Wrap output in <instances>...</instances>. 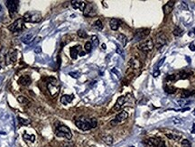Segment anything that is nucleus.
I'll return each mask as SVG.
<instances>
[{
    "mask_svg": "<svg viewBox=\"0 0 195 147\" xmlns=\"http://www.w3.org/2000/svg\"><path fill=\"white\" fill-rule=\"evenodd\" d=\"M47 87L49 93H50L52 97H55L59 94V92H60V85H59L58 80L55 78H53V77L49 78V82H48Z\"/></svg>",
    "mask_w": 195,
    "mask_h": 147,
    "instance_id": "nucleus-1",
    "label": "nucleus"
},
{
    "mask_svg": "<svg viewBox=\"0 0 195 147\" xmlns=\"http://www.w3.org/2000/svg\"><path fill=\"white\" fill-rule=\"evenodd\" d=\"M55 134L59 137H64L68 140L71 139V137H72V134H71L70 129L68 126L63 125H61L56 127Z\"/></svg>",
    "mask_w": 195,
    "mask_h": 147,
    "instance_id": "nucleus-2",
    "label": "nucleus"
},
{
    "mask_svg": "<svg viewBox=\"0 0 195 147\" xmlns=\"http://www.w3.org/2000/svg\"><path fill=\"white\" fill-rule=\"evenodd\" d=\"M75 125L78 128H80L82 131H88L91 129V125H90V118L88 119L86 117H81L77 118L75 121Z\"/></svg>",
    "mask_w": 195,
    "mask_h": 147,
    "instance_id": "nucleus-3",
    "label": "nucleus"
},
{
    "mask_svg": "<svg viewBox=\"0 0 195 147\" xmlns=\"http://www.w3.org/2000/svg\"><path fill=\"white\" fill-rule=\"evenodd\" d=\"M24 21L25 22H32V23H38L42 20V15L39 13H31V12H27L25 13L24 17H23Z\"/></svg>",
    "mask_w": 195,
    "mask_h": 147,
    "instance_id": "nucleus-4",
    "label": "nucleus"
},
{
    "mask_svg": "<svg viewBox=\"0 0 195 147\" xmlns=\"http://www.w3.org/2000/svg\"><path fill=\"white\" fill-rule=\"evenodd\" d=\"M153 47H154V42H153V40L147 39V40H145V42H143L142 43L138 46V49H139L140 51H142L143 53H147L153 50Z\"/></svg>",
    "mask_w": 195,
    "mask_h": 147,
    "instance_id": "nucleus-5",
    "label": "nucleus"
},
{
    "mask_svg": "<svg viewBox=\"0 0 195 147\" xmlns=\"http://www.w3.org/2000/svg\"><path fill=\"white\" fill-rule=\"evenodd\" d=\"M24 27V19L23 18H19V19L15 20L13 24L8 26L9 31H11L13 33H15V32H19L21 31Z\"/></svg>",
    "mask_w": 195,
    "mask_h": 147,
    "instance_id": "nucleus-6",
    "label": "nucleus"
},
{
    "mask_svg": "<svg viewBox=\"0 0 195 147\" xmlns=\"http://www.w3.org/2000/svg\"><path fill=\"white\" fill-rule=\"evenodd\" d=\"M167 42V37L165 36V33H160L157 34L155 38V42H154V46H155L157 49H160L161 47L165 46Z\"/></svg>",
    "mask_w": 195,
    "mask_h": 147,
    "instance_id": "nucleus-7",
    "label": "nucleus"
},
{
    "mask_svg": "<svg viewBox=\"0 0 195 147\" xmlns=\"http://www.w3.org/2000/svg\"><path fill=\"white\" fill-rule=\"evenodd\" d=\"M6 7L8 8L10 13H16L17 9H18V5H19V1L18 0H6Z\"/></svg>",
    "mask_w": 195,
    "mask_h": 147,
    "instance_id": "nucleus-8",
    "label": "nucleus"
},
{
    "mask_svg": "<svg viewBox=\"0 0 195 147\" xmlns=\"http://www.w3.org/2000/svg\"><path fill=\"white\" fill-rule=\"evenodd\" d=\"M149 32L150 31L148 29H140V30L137 31V33L135 34L134 40L136 42H139V41H142L146 37V36L149 34Z\"/></svg>",
    "mask_w": 195,
    "mask_h": 147,
    "instance_id": "nucleus-9",
    "label": "nucleus"
},
{
    "mask_svg": "<svg viewBox=\"0 0 195 147\" xmlns=\"http://www.w3.org/2000/svg\"><path fill=\"white\" fill-rule=\"evenodd\" d=\"M71 6H73V8L79 9V10H81V11H84L87 6V4L85 3L84 1H78V0H75V1H72V2H71Z\"/></svg>",
    "mask_w": 195,
    "mask_h": 147,
    "instance_id": "nucleus-10",
    "label": "nucleus"
},
{
    "mask_svg": "<svg viewBox=\"0 0 195 147\" xmlns=\"http://www.w3.org/2000/svg\"><path fill=\"white\" fill-rule=\"evenodd\" d=\"M129 66L131 67L133 69H139L142 67L141 61L137 58H131L129 61Z\"/></svg>",
    "mask_w": 195,
    "mask_h": 147,
    "instance_id": "nucleus-11",
    "label": "nucleus"
},
{
    "mask_svg": "<svg viewBox=\"0 0 195 147\" xmlns=\"http://www.w3.org/2000/svg\"><path fill=\"white\" fill-rule=\"evenodd\" d=\"M173 6H174V1H169V2H167V4H165L163 7V10H164V13H165V15L169 14L173 11Z\"/></svg>",
    "mask_w": 195,
    "mask_h": 147,
    "instance_id": "nucleus-12",
    "label": "nucleus"
},
{
    "mask_svg": "<svg viewBox=\"0 0 195 147\" xmlns=\"http://www.w3.org/2000/svg\"><path fill=\"white\" fill-rule=\"evenodd\" d=\"M127 117H128L127 112L121 111L120 113H118V114L116 116V117H115V121L118 124V123H121V122H123V121H125Z\"/></svg>",
    "mask_w": 195,
    "mask_h": 147,
    "instance_id": "nucleus-13",
    "label": "nucleus"
},
{
    "mask_svg": "<svg viewBox=\"0 0 195 147\" xmlns=\"http://www.w3.org/2000/svg\"><path fill=\"white\" fill-rule=\"evenodd\" d=\"M70 57L75 60L78 57V54L81 53V46L80 45H77V46H74V47H71L70 50Z\"/></svg>",
    "mask_w": 195,
    "mask_h": 147,
    "instance_id": "nucleus-14",
    "label": "nucleus"
},
{
    "mask_svg": "<svg viewBox=\"0 0 195 147\" xmlns=\"http://www.w3.org/2000/svg\"><path fill=\"white\" fill-rule=\"evenodd\" d=\"M125 97H119L118 98H117V102H116V104H115L114 107H113V110H116V111H118V110H120V108H121V107H122L123 105H124V103H125Z\"/></svg>",
    "mask_w": 195,
    "mask_h": 147,
    "instance_id": "nucleus-15",
    "label": "nucleus"
},
{
    "mask_svg": "<svg viewBox=\"0 0 195 147\" xmlns=\"http://www.w3.org/2000/svg\"><path fill=\"white\" fill-rule=\"evenodd\" d=\"M18 82H19V84L23 85V86H29L31 84V82H32V80H31L30 76L25 75V76H22L19 79Z\"/></svg>",
    "mask_w": 195,
    "mask_h": 147,
    "instance_id": "nucleus-16",
    "label": "nucleus"
},
{
    "mask_svg": "<svg viewBox=\"0 0 195 147\" xmlns=\"http://www.w3.org/2000/svg\"><path fill=\"white\" fill-rule=\"evenodd\" d=\"M119 25H120L119 21L117 19H116V18H112L109 21V26L111 28V30L113 31H117L119 28Z\"/></svg>",
    "mask_w": 195,
    "mask_h": 147,
    "instance_id": "nucleus-17",
    "label": "nucleus"
},
{
    "mask_svg": "<svg viewBox=\"0 0 195 147\" xmlns=\"http://www.w3.org/2000/svg\"><path fill=\"white\" fill-rule=\"evenodd\" d=\"M73 97H74L73 95H63V96L61 97V102L62 103L63 105H67V104H69V103H70L72 101Z\"/></svg>",
    "mask_w": 195,
    "mask_h": 147,
    "instance_id": "nucleus-18",
    "label": "nucleus"
},
{
    "mask_svg": "<svg viewBox=\"0 0 195 147\" xmlns=\"http://www.w3.org/2000/svg\"><path fill=\"white\" fill-rule=\"evenodd\" d=\"M33 40H34V34L32 33H27V34H25L24 37L22 38V42L25 44H30L31 42H33Z\"/></svg>",
    "mask_w": 195,
    "mask_h": 147,
    "instance_id": "nucleus-19",
    "label": "nucleus"
},
{
    "mask_svg": "<svg viewBox=\"0 0 195 147\" xmlns=\"http://www.w3.org/2000/svg\"><path fill=\"white\" fill-rule=\"evenodd\" d=\"M84 15L85 16H92V15H95L96 14V12L92 9V6H89L88 7L86 6V8L84 10Z\"/></svg>",
    "mask_w": 195,
    "mask_h": 147,
    "instance_id": "nucleus-20",
    "label": "nucleus"
},
{
    "mask_svg": "<svg viewBox=\"0 0 195 147\" xmlns=\"http://www.w3.org/2000/svg\"><path fill=\"white\" fill-rule=\"evenodd\" d=\"M195 94V90H182V92L181 93V97L182 99H185L187 97H190L191 96Z\"/></svg>",
    "mask_w": 195,
    "mask_h": 147,
    "instance_id": "nucleus-21",
    "label": "nucleus"
},
{
    "mask_svg": "<svg viewBox=\"0 0 195 147\" xmlns=\"http://www.w3.org/2000/svg\"><path fill=\"white\" fill-rule=\"evenodd\" d=\"M102 140L107 145H112L113 144V142H114V139L111 135H105L102 137Z\"/></svg>",
    "mask_w": 195,
    "mask_h": 147,
    "instance_id": "nucleus-22",
    "label": "nucleus"
},
{
    "mask_svg": "<svg viewBox=\"0 0 195 147\" xmlns=\"http://www.w3.org/2000/svg\"><path fill=\"white\" fill-rule=\"evenodd\" d=\"M117 40L122 43L123 46H125V45H126L127 38H126V36L125 35H124V34H122V33H120V34H118V35L117 36Z\"/></svg>",
    "mask_w": 195,
    "mask_h": 147,
    "instance_id": "nucleus-23",
    "label": "nucleus"
},
{
    "mask_svg": "<svg viewBox=\"0 0 195 147\" xmlns=\"http://www.w3.org/2000/svg\"><path fill=\"white\" fill-rule=\"evenodd\" d=\"M93 27L98 31H101L103 29V24H102L100 20H96L94 24H93Z\"/></svg>",
    "mask_w": 195,
    "mask_h": 147,
    "instance_id": "nucleus-24",
    "label": "nucleus"
},
{
    "mask_svg": "<svg viewBox=\"0 0 195 147\" xmlns=\"http://www.w3.org/2000/svg\"><path fill=\"white\" fill-rule=\"evenodd\" d=\"M165 136L169 139H172V140H174V141H178L181 138V135H178V134H172V133H169V134H165Z\"/></svg>",
    "mask_w": 195,
    "mask_h": 147,
    "instance_id": "nucleus-25",
    "label": "nucleus"
},
{
    "mask_svg": "<svg viewBox=\"0 0 195 147\" xmlns=\"http://www.w3.org/2000/svg\"><path fill=\"white\" fill-rule=\"evenodd\" d=\"M173 35L176 36V37H179V36H181L182 34V30H181V28L179 27V26H175L174 29H173Z\"/></svg>",
    "mask_w": 195,
    "mask_h": 147,
    "instance_id": "nucleus-26",
    "label": "nucleus"
},
{
    "mask_svg": "<svg viewBox=\"0 0 195 147\" xmlns=\"http://www.w3.org/2000/svg\"><path fill=\"white\" fill-rule=\"evenodd\" d=\"M18 121L22 125H27L31 124V120L30 119H26V118H22V117H18Z\"/></svg>",
    "mask_w": 195,
    "mask_h": 147,
    "instance_id": "nucleus-27",
    "label": "nucleus"
},
{
    "mask_svg": "<svg viewBox=\"0 0 195 147\" xmlns=\"http://www.w3.org/2000/svg\"><path fill=\"white\" fill-rule=\"evenodd\" d=\"M98 43H99V42H98V39L97 36H96V35H92V37H91V44H92V46L97 47V46H98Z\"/></svg>",
    "mask_w": 195,
    "mask_h": 147,
    "instance_id": "nucleus-28",
    "label": "nucleus"
},
{
    "mask_svg": "<svg viewBox=\"0 0 195 147\" xmlns=\"http://www.w3.org/2000/svg\"><path fill=\"white\" fill-rule=\"evenodd\" d=\"M17 101L19 103H21V104H27V103H29V100L25 97H24V96H19V97H17Z\"/></svg>",
    "mask_w": 195,
    "mask_h": 147,
    "instance_id": "nucleus-29",
    "label": "nucleus"
},
{
    "mask_svg": "<svg viewBox=\"0 0 195 147\" xmlns=\"http://www.w3.org/2000/svg\"><path fill=\"white\" fill-rule=\"evenodd\" d=\"M84 48H85V51H86L87 53H90L92 50V44L90 42H87L86 43H85V46H84Z\"/></svg>",
    "mask_w": 195,
    "mask_h": 147,
    "instance_id": "nucleus-30",
    "label": "nucleus"
},
{
    "mask_svg": "<svg viewBox=\"0 0 195 147\" xmlns=\"http://www.w3.org/2000/svg\"><path fill=\"white\" fill-rule=\"evenodd\" d=\"M23 137H24L25 140H28V141H31V142H34V140H35L34 135H29V134H24Z\"/></svg>",
    "mask_w": 195,
    "mask_h": 147,
    "instance_id": "nucleus-31",
    "label": "nucleus"
},
{
    "mask_svg": "<svg viewBox=\"0 0 195 147\" xmlns=\"http://www.w3.org/2000/svg\"><path fill=\"white\" fill-rule=\"evenodd\" d=\"M77 33H78L79 37H81V38H87L88 37V34L84 30H79Z\"/></svg>",
    "mask_w": 195,
    "mask_h": 147,
    "instance_id": "nucleus-32",
    "label": "nucleus"
},
{
    "mask_svg": "<svg viewBox=\"0 0 195 147\" xmlns=\"http://www.w3.org/2000/svg\"><path fill=\"white\" fill-rule=\"evenodd\" d=\"M165 91L167 92V93H169V94H173V93H175V89L173 88V87H171V86H167L165 87Z\"/></svg>",
    "mask_w": 195,
    "mask_h": 147,
    "instance_id": "nucleus-33",
    "label": "nucleus"
},
{
    "mask_svg": "<svg viewBox=\"0 0 195 147\" xmlns=\"http://www.w3.org/2000/svg\"><path fill=\"white\" fill-rule=\"evenodd\" d=\"M9 56H10V60H11L12 62H14L16 61V52L15 51H13V53H10Z\"/></svg>",
    "mask_w": 195,
    "mask_h": 147,
    "instance_id": "nucleus-34",
    "label": "nucleus"
},
{
    "mask_svg": "<svg viewBox=\"0 0 195 147\" xmlns=\"http://www.w3.org/2000/svg\"><path fill=\"white\" fill-rule=\"evenodd\" d=\"M144 144H145V145L146 147H157L156 145H154V144L152 143V142L148 139V140H145V142H144Z\"/></svg>",
    "mask_w": 195,
    "mask_h": 147,
    "instance_id": "nucleus-35",
    "label": "nucleus"
},
{
    "mask_svg": "<svg viewBox=\"0 0 195 147\" xmlns=\"http://www.w3.org/2000/svg\"><path fill=\"white\" fill-rule=\"evenodd\" d=\"M90 125H91V128H95L97 127L98 125V122H97V119L96 118H90Z\"/></svg>",
    "mask_w": 195,
    "mask_h": 147,
    "instance_id": "nucleus-36",
    "label": "nucleus"
},
{
    "mask_svg": "<svg viewBox=\"0 0 195 147\" xmlns=\"http://www.w3.org/2000/svg\"><path fill=\"white\" fill-rule=\"evenodd\" d=\"M179 76H180L179 78L181 79V80H185V79H187L188 77H189V75L187 74L186 72H184V71L180 72V73H179Z\"/></svg>",
    "mask_w": 195,
    "mask_h": 147,
    "instance_id": "nucleus-37",
    "label": "nucleus"
},
{
    "mask_svg": "<svg viewBox=\"0 0 195 147\" xmlns=\"http://www.w3.org/2000/svg\"><path fill=\"white\" fill-rule=\"evenodd\" d=\"M181 144H182V146L183 147H191V144H190L189 140H187V139H184L181 141Z\"/></svg>",
    "mask_w": 195,
    "mask_h": 147,
    "instance_id": "nucleus-38",
    "label": "nucleus"
},
{
    "mask_svg": "<svg viewBox=\"0 0 195 147\" xmlns=\"http://www.w3.org/2000/svg\"><path fill=\"white\" fill-rule=\"evenodd\" d=\"M177 103L179 104V106L182 107V106H185V105H187V104H189L190 101H186V100H184V99H180L177 101Z\"/></svg>",
    "mask_w": 195,
    "mask_h": 147,
    "instance_id": "nucleus-39",
    "label": "nucleus"
},
{
    "mask_svg": "<svg viewBox=\"0 0 195 147\" xmlns=\"http://www.w3.org/2000/svg\"><path fill=\"white\" fill-rule=\"evenodd\" d=\"M69 75L71 76V77H72V78H74V79H78L79 77H80V73H79L78 71L70 72V73H69Z\"/></svg>",
    "mask_w": 195,
    "mask_h": 147,
    "instance_id": "nucleus-40",
    "label": "nucleus"
},
{
    "mask_svg": "<svg viewBox=\"0 0 195 147\" xmlns=\"http://www.w3.org/2000/svg\"><path fill=\"white\" fill-rule=\"evenodd\" d=\"M116 52H117V54H119V55L123 56V50H122V48L120 47V46H118V45H117V49H116Z\"/></svg>",
    "mask_w": 195,
    "mask_h": 147,
    "instance_id": "nucleus-41",
    "label": "nucleus"
},
{
    "mask_svg": "<svg viewBox=\"0 0 195 147\" xmlns=\"http://www.w3.org/2000/svg\"><path fill=\"white\" fill-rule=\"evenodd\" d=\"M165 58H163L161 60V61H159V62L157 64H156V67H155V69H158V68L160 66H162L163 65V63H164V61H165Z\"/></svg>",
    "mask_w": 195,
    "mask_h": 147,
    "instance_id": "nucleus-42",
    "label": "nucleus"
},
{
    "mask_svg": "<svg viewBox=\"0 0 195 147\" xmlns=\"http://www.w3.org/2000/svg\"><path fill=\"white\" fill-rule=\"evenodd\" d=\"M160 75V70L159 69H154L153 72V76L154 77V78H157L158 76Z\"/></svg>",
    "mask_w": 195,
    "mask_h": 147,
    "instance_id": "nucleus-43",
    "label": "nucleus"
},
{
    "mask_svg": "<svg viewBox=\"0 0 195 147\" xmlns=\"http://www.w3.org/2000/svg\"><path fill=\"white\" fill-rule=\"evenodd\" d=\"M34 53H36V54H39V53H42V47H39V46H37V47L34 48Z\"/></svg>",
    "mask_w": 195,
    "mask_h": 147,
    "instance_id": "nucleus-44",
    "label": "nucleus"
},
{
    "mask_svg": "<svg viewBox=\"0 0 195 147\" xmlns=\"http://www.w3.org/2000/svg\"><path fill=\"white\" fill-rule=\"evenodd\" d=\"M166 79H167V80H175L176 75H169Z\"/></svg>",
    "mask_w": 195,
    "mask_h": 147,
    "instance_id": "nucleus-45",
    "label": "nucleus"
},
{
    "mask_svg": "<svg viewBox=\"0 0 195 147\" xmlns=\"http://www.w3.org/2000/svg\"><path fill=\"white\" fill-rule=\"evenodd\" d=\"M181 7L182 9H185V10H187V9H188V6H187V5H186V3H185V2H181Z\"/></svg>",
    "mask_w": 195,
    "mask_h": 147,
    "instance_id": "nucleus-46",
    "label": "nucleus"
},
{
    "mask_svg": "<svg viewBox=\"0 0 195 147\" xmlns=\"http://www.w3.org/2000/svg\"><path fill=\"white\" fill-rule=\"evenodd\" d=\"M157 147H166L165 146V142L164 141H160V143L158 144V145H157Z\"/></svg>",
    "mask_w": 195,
    "mask_h": 147,
    "instance_id": "nucleus-47",
    "label": "nucleus"
},
{
    "mask_svg": "<svg viewBox=\"0 0 195 147\" xmlns=\"http://www.w3.org/2000/svg\"><path fill=\"white\" fill-rule=\"evenodd\" d=\"M112 72H114L115 74H116V75H117V77H118V78H120V77H121V75H120V73L118 71H117V69H112Z\"/></svg>",
    "mask_w": 195,
    "mask_h": 147,
    "instance_id": "nucleus-48",
    "label": "nucleus"
},
{
    "mask_svg": "<svg viewBox=\"0 0 195 147\" xmlns=\"http://www.w3.org/2000/svg\"><path fill=\"white\" fill-rule=\"evenodd\" d=\"M189 48H190V50L192 51V52H194L195 51V45L193 44V43H191V44L189 45Z\"/></svg>",
    "mask_w": 195,
    "mask_h": 147,
    "instance_id": "nucleus-49",
    "label": "nucleus"
},
{
    "mask_svg": "<svg viewBox=\"0 0 195 147\" xmlns=\"http://www.w3.org/2000/svg\"><path fill=\"white\" fill-rule=\"evenodd\" d=\"M173 123H176V124H179V123H181V120H179V118H177V117H174L173 120Z\"/></svg>",
    "mask_w": 195,
    "mask_h": 147,
    "instance_id": "nucleus-50",
    "label": "nucleus"
},
{
    "mask_svg": "<svg viewBox=\"0 0 195 147\" xmlns=\"http://www.w3.org/2000/svg\"><path fill=\"white\" fill-rule=\"evenodd\" d=\"M192 134H195V124H193V125H192Z\"/></svg>",
    "mask_w": 195,
    "mask_h": 147,
    "instance_id": "nucleus-51",
    "label": "nucleus"
},
{
    "mask_svg": "<svg viewBox=\"0 0 195 147\" xmlns=\"http://www.w3.org/2000/svg\"><path fill=\"white\" fill-rule=\"evenodd\" d=\"M85 54H86V53H84V52H81V53H79V55L80 56H84Z\"/></svg>",
    "mask_w": 195,
    "mask_h": 147,
    "instance_id": "nucleus-52",
    "label": "nucleus"
},
{
    "mask_svg": "<svg viewBox=\"0 0 195 147\" xmlns=\"http://www.w3.org/2000/svg\"><path fill=\"white\" fill-rule=\"evenodd\" d=\"M102 49H103V50H105V49H106V44H105V43H103V44H102Z\"/></svg>",
    "mask_w": 195,
    "mask_h": 147,
    "instance_id": "nucleus-53",
    "label": "nucleus"
},
{
    "mask_svg": "<svg viewBox=\"0 0 195 147\" xmlns=\"http://www.w3.org/2000/svg\"><path fill=\"white\" fill-rule=\"evenodd\" d=\"M0 134H6L5 132H0Z\"/></svg>",
    "mask_w": 195,
    "mask_h": 147,
    "instance_id": "nucleus-54",
    "label": "nucleus"
},
{
    "mask_svg": "<svg viewBox=\"0 0 195 147\" xmlns=\"http://www.w3.org/2000/svg\"><path fill=\"white\" fill-rule=\"evenodd\" d=\"M192 114H193V116H195V108H194V110H193V112H192Z\"/></svg>",
    "mask_w": 195,
    "mask_h": 147,
    "instance_id": "nucleus-55",
    "label": "nucleus"
},
{
    "mask_svg": "<svg viewBox=\"0 0 195 147\" xmlns=\"http://www.w3.org/2000/svg\"><path fill=\"white\" fill-rule=\"evenodd\" d=\"M1 9H2V6H1V5H0V11H1Z\"/></svg>",
    "mask_w": 195,
    "mask_h": 147,
    "instance_id": "nucleus-56",
    "label": "nucleus"
},
{
    "mask_svg": "<svg viewBox=\"0 0 195 147\" xmlns=\"http://www.w3.org/2000/svg\"><path fill=\"white\" fill-rule=\"evenodd\" d=\"M131 147H134V146H131Z\"/></svg>",
    "mask_w": 195,
    "mask_h": 147,
    "instance_id": "nucleus-57",
    "label": "nucleus"
}]
</instances>
